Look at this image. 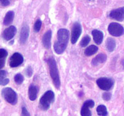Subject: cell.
<instances>
[{
    "mask_svg": "<svg viewBox=\"0 0 124 116\" xmlns=\"http://www.w3.org/2000/svg\"><path fill=\"white\" fill-rule=\"evenodd\" d=\"M69 38V32L67 29H61L58 31V40L54 44L56 53L61 54L65 51L67 46Z\"/></svg>",
    "mask_w": 124,
    "mask_h": 116,
    "instance_id": "obj_1",
    "label": "cell"
},
{
    "mask_svg": "<svg viewBox=\"0 0 124 116\" xmlns=\"http://www.w3.org/2000/svg\"><path fill=\"white\" fill-rule=\"evenodd\" d=\"M47 62L48 67H49L50 74V76L52 77L53 84L54 85L57 89H59L61 86V81L58 67H57L56 62L54 58L49 57L47 59Z\"/></svg>",
    "mask_w": 124,
    "mask_h": 116,
    "instance_id": "obj_2",
    "label": "cell"
},
{
    "mask_svg": "<svg viewBox=\"0 0 124 116\" xmlns=\"http://www.w3.org/2000/svg\"><path fill=\"white\" fill-rule=\"evenodd\" d=\"M54 94L52 91H46L39 100V107L43 111H47L50 108V104L54 102Z\"/></svg>",
    "mask_w": 124,
    "mask_h": 116,
    "instance_id": "obj_3",
    "label": "cell"
},
{
    "mask_svg": "<svg viewBox=\"0 0 124 116\" xmlns=\"http://www.w3.org/2000/svg\"><path fill=\"white\" fill-rule=\"evenodd\" d=\"M4 99L8 103L12 105L16 104L18 102V97L16 93L13 89L10 88H5L2 90L1 93Z\"/></svg>",
    "mask_w": 124,
    "mask_h": 116,
    "instance_id": "obj_4",
    "label": "cell"
},
{
    "mask_svg": "<svg viewBox=\"0 0 124 116\" xmlns=\"http://www.w3.org/2000/svg\"><path fill=\"white\" fill-rule=\"evenodd\" d=\"M114 80L109 77H101L96 80V83L99 88L104 91H109L114 86Z\"/></svg>",
    "mask_w": 124,
    "mask_h": 116,
    "instance_id": "obj_5",
    "label": "cell"
},
{
    "mask_svg": "<svg viewBox=\"0 0 124 116\" xmlns=\"http://www.w3.org/2000/svg\"><path fill=\"white\" fill-rule=\"evenodd\" d=\"M108 30L112 36L118 37L124 34V28L121 24L116 22H111L108 27Z\"/></svg>",
    "mask_w": 124,
    "mask_h": 116,
    "instance_id": "obj_6",
    "label": "cell"
},
{
    "mask_svg": "<svg viewBox=\"0 0 124 116\" xmlns=\"http://www.w3.org/2000/svg\"><path fill=\"white\" fill-rule=\"evenodd\" d=\"M81 33H82V26L79 22H76L74 23L71 29V42L73 44H75L77 42L79 37L81 36Z\"/></svg>",
    "mask_w": 124,
    "mask_h": 116,
    "instance_id": "obj_7",
    "label": "cell"
},
{
    "mask_svg": "<svg viewBox=\"0 0 124 116\" xmlns=\"http://www.w3.org/2000/svg\"><path fill=\"white\" fill-rule=\"evenodd\" d=\"M94 102L92 100H86L82 105L81 108V116H92V114L90 108L94 107Z\"/></svg>",
    "mask_w": 124,
    "mask_h": 116,
    "instance_id": "obj_8",
    "label": "cell"
},
{
    "mask_svg": "<svg viewBox=\"0 0 124 116\" xmlns=\"http://www.w3.org/2000/svg\"><path fill=\"white\" fill-rule=\"evenodd\" d=\"M24 61L23 56L19 53H15L10 59V66L12 68H15L23 64Z\"/></svg>",
    "mask_w": 124,
    "mask_h": 116,
    "instance_id": "obj_9",
    "label": "cell"
},
{
    "mask_svg": "<svg viewBox=\"0 0 124 116\" xmlns=\"http://www.w3.org/2000/svg\"><path fill=\"white\" fill-rule=\"evenodd\" d=\"M109 16L113 19L122 21L124 19V7H120L116 9L113 10L111 11L109 14Z\"/></svg>",
    "mask_w": 124,
    "mask_h": 116,
    "instance_id": "obj_10",
    "label": "cell"
},
{
    "mask_svg": "<svg viewBox=\"0 0 124 116\" xmlns=\"http://www.w3.org/2000/svg\"><path fill=\"white\" fill-rule=\"evenodd\" d=\"M16 33V28L13 25L6 29L2 33V37L6 41L12 39Z\"/></svg>",
    "mask_w": 124,
    "mask_h": 116,
    "instance_id": "obj_11",
    "label": "cell"
},
{
    "mask_svg": "<svg viewBox=\"0 0 124 116\" xmlns=\"http://www.w3.org/2000/svg\"><path fill=\"white\" fill-rule=\"evenodd\" d=\"M29 35V27L27 24H25L22 27L20 33L19 41L21 44H24L27 41Z\"/></svg>",
    "mask_w": 124,
    "mask_h": 116,
    "instance_id": "obj_12",
    "label": "cell"
},
{
    "mask_svg": "<svg viewBox=\"0 0 124 116\" xmlns=\"http://www.w3.org/2000/svg\"><path fill=\"white\" fill-rule=\"evenodd\" d=\"M52 33L50 30H48L46 33L42 37V45L44 47L47 49L50 48L51 47V39H52Z\"/></svg>",
    "mask_w": 124,
    "mask_h": 116,
    "instance_id": "obj_13",
    "label": "cell"
},
{
    "mask_svg": "<svg viewBox=\"0 0 124 116\" xmlns=\"http://www.w3.org/2000/svg\"><path fill=\"white\" fill-rule=\"evenodd\" d=\"M107 59L106 54L104 53H101L97 55L94 58H93L92 61V64L93 66H98V65L105 62Z\"/></svg>",
    "mask_w": 124,
    "mask_h": 116,
    "instance_id": "obj_14",
    "label": "cell"
},
{
    "mask_svg": "<svg viewBox=\"0 0 124 116\" xmlns=\"http://www.w3.org/2000/svg\"><path fill=\"white\" fill-rule=\"evenodd\" d=\"M92 35H93V39L94 42L97 44L99 45L102 42L103 39H104V35L102 31L98 30H93L92 31Z\"/></svg>",
    "mask_w": 124,
    "mask_h": 116,
    "instance_id": "obj_15",
    "label": "cell"
},
{
    "mask_svg": "<svg viewBox=\"0 0 124 116\" xmlns=\"http://www.w3.org/2000/svg\"><path fill=\"white\" fill-rule=\"evenodd\" d=\"M29 97L30 100L31 101H34L37 98V94H38V88L34 85L31 84L30 85V87L29 88Z\"/></svg>",
    "mask_w": 124,
    "mask_h": 116,
    "instance_id": "obj_16",
    "label": "cell"
},
{
    "mask_svg": "<svg viewBox=\"0 0 124 116\" xmlns=\"http://www.w3.org/2000/svg\"><path fill=\"white\" fill-rule=\"evenodd\" d=\"M15 13L13 11H8L6 14V16L4 19V24L5 25H8L13 22L14 19Z\"/></svg>",
    "mask_w": 124,
    "mask_h": 116,
    "instance_id": "obj_17",
    "label": "cell"
},
{
    "mask_svg": "<svg viewBox=\"0 0 124 116\" xmlns=\"http://www.w3.org/2000/svg\"><path fill=\"white\" fill-rule=\"evenodd\" d=\"M7 72L4 70L0 71V85H6L9 82V79L7 78Z\"/></svg>",
    "mask_w": 124,
    "mask_h": 116,
    "instance_id": "obj_18",
    "label": "cell"
},
{
    "mask_svg": "<svg viewBox=\"0 0 124 116\" xmlns=\"http://www.w3.org/2000/svg\"><path fill=\"white\" fill-rule=\"evenodd\" d=\"M98 50V47L97 46L94 45H92L89 46L87 47L84 51L85 55L87 56H90L93 55L95 54Z\"/></svg>",
    "mask_w": 124,
    "mask_h": 116,
    "instance_id": "obj_19",
    "label": "cell"
},
{
    "mask_svg": "<svg viewBox=\"0 0 124 116\" xmlns=\"http://www.w3.org/2000/svg\"><path fill=\"white\" fill-rule=\"evenodd\" d=\"M106 47L109 51H113L116 48V41H115V40L114 39L111 38V37H108L107 40Z\"/></svg>",
    "mask_w": 124,
    "mask_h": 116,
    "instance_id": "obj_20",
    "label": "cell"
},
{
    "mask_svg": "<svg viewBox=\"0 0 124 116\" xmlns=\"http://www.w3.org/2000/svg\"><path fill=\"white\" fill-rule=\"evenodd\" d=\"M98 114L99 116H107L108 112L106 106L104 105H101L98 106L96 109Z\"/></svg>",
    "mask_w": 124,
    "mask_h": 116,
    "instance_id": "obj_21",
    "label": "cell"
},
{
    "mask_svg": "<svg viewBox=\"0 0 124 116\" xmlns=\"http://www.w3.org/2000/svg\"><path fill=\"white\" fill-rule=\"evenodd\" d=\"M90 39H91L90 37L89 36H88V35L84 36V37L82 39L81 42H80V45H81V47H86V46L89 44L90 41Z\"/></svg>",
    "mask_w": 124,
    "mask_h": 116,
    "instance_id": "obj_22",
    "label": "cell"
},
{
    "mask_svg": "<svg viewBox=\"0 0 124 116\" xmlns=\"http://www.w3.org/2000/svg\"><path fill=\"white\" fill-rule=\"evenodd\" d=\"M24 79V77H23V75L20 73H18L17 74H16L14 77L15 82L16 83H17L18 85H21V83H23Z\"/></svg>",
    "mask_w": 124,
    "mask_h": 116,
    "instance_id": "obj_23",
    "label": "cell"
},
{
    "mask_svg": "<svg viewBox=\"0 0 124 116\" xmlns=\"http://www.w3.org/2000/svg\"><path fill=\"white\" fill-rule=\"evenodd\" d=\"M41 26H42V21L41 19H38L36 20L35 22V24H34V30L35 32H39L41 30Z\"/></svg>",
    "mask_w": 124,
    "mask_h": 116,
    "instance_id": "obj_24",
    "label": "cell"
},
{
    "mask_svg": "<svg viewBox=\"0 0 124 116\" xmlns=\"http://www.w3.org/2000/svg\"><path fill=\"white\" fill-rule=\"evenodd\" d=\"M102 98L105 101H109L111 98V94L110 92H105L102 94Z\"/></svg>",
    "mask_w": 124,
    "mask_h": 116,
    "instance_id": "obj_25",
    "label": "cell"
},
{
    "mask_svg": "<svg viewBox=\"0 0 124 116\" xmlns=\"http://www.w3.org/2000/svg\"><path fill=\"white\" fill-rule=\"evenodd\" d=\"M7 54H8V53L6 50L3 48L0 49V58H6L7 56Z\"/></svg>",
    "mask_w": 124,
    "mask_h": 116,
    "instance_id": "obj_26",
    "label": "cell"
},
{
    "mask_svg": "<svg viewBox=\"0 0 124 116\" xmlns=\"http://www.w3.org/2000/svg\"><path fill=\"white\" fill-rule=\"evenodd\" d=\"M25 73H26V75L29 77H30L33 74V70L32 68L30 66H29L26 69V71H25Z\"/></svg>",
    "mask_w": 124,
    "mask_h": 116,
    "instance_id": "obj_27",
    "label": "cell"
},
{
    "mask_svg": "<svg viewBox=\"0 0 124 116\" xmlns=\"http://www.w3.org/2000/svg\"><path fill=\"white\" fill-rule=\"evenodd\" d=\"M21 116H30V113H29V111H27V109H26V108H25V107L22 108Z\"/></svg>",
    "mask_w": 124,
    "mask_h": 116,
    "instance_id": "obj_28",
    "label": "cell"
},
{
    "mask_svg": "<svg viewBox=\"0 0 124 116\" xmlns=\"http://www.w3.org/2000/svg\"><path fill=\"white\" fill-rule=\"evenodd\" d=\"M11 0H0V4L2 6H7L10 3Z\"/></svg>",
    "mask_w": 124,
    "mask_h": 116,
    "instance_id": "obj_29",
    "label": "cell"
},
{
    "mask_svg": "<svg viewBox=\"0 0 124 116\" xmlns=\"http://www.w3.org/2000/svg\"><path fill=\"white\" fill-rule=\"evenodd\" d=\"M5 62H6V58H0V69L4 66Z\"/></svg>",
    "mask_w": 124,
    "mask_h": 116,
    "instance_id": "obj_30",
    "label": "cell"
},
{
    "mask_svg": "<svg viewBox=\"0 0 124 116\" xmlns=\"http://www.w3.org/2000/svg\"><path fill=\"white\" fill-rule=\"evenodd\" d=\"M122 65H124V60H122Z\"/></svg>",
    "mask_w": 124,
    "mask_h": 116,
    "instance_id": "obj_31",
    "label": "cell"
}]
</instances>
